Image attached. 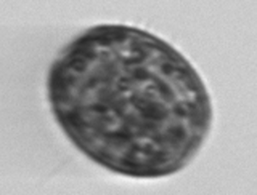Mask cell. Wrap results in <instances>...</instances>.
Returning a JSON list of instances; mask_svg holds the SVG:
<instances>
[{
    "label": "cell",
    "instance_id": "obj_1",
    "mask_svg": "<svg viewBox=\"0 0 257 195\" xmlns=\"http://www.w3.org/2000/svg\"><path fill=\"white\" fill-rule=\"evenodd\" d=\"M58 124L80 152L114 173H175L195 157L211 125L203 80L148 32L98 26L76 38L48 80Z\"/></svg>",
    "mask_w": 257,
    "mask_h": 195
}]
</instances>
